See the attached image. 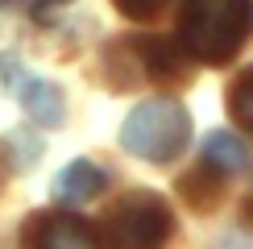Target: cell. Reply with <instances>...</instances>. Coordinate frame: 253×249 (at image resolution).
<instances>
[{
  "mask_svg": "<svg viewBox=\"0 0 253 249\" xmlns=\"http://www.w3.org/2000/svg\"><path fill=\"white\" fill-rule=\"evenodd\" d=\"M253 25V0H183L178 13V50L220 67L233 62Z\"/></svg>",
  "mask_w": 253,
  "mask_h": 249,
  "instance_id": "6da1fadb",
  "label": "cell"
},
{
  "mask_svg": "<svg viewBox=\"0 0 253 249\" xmlns=\"http://www.w3.org/2000/svg\"><path fill=\"white\" fill-rule=\"evenodd\" d=\"M191 141V117L170 96L141 100L121 124V145L141 162H174Z\"/></svg>",
  "mask_w": 253,
  "mask_h": 249,
  "instance_id": "7a4b0ae2",
  "label": "cell"
},
{
  "mask_svg": "<svg viewBox=\"0 0 253 249\" xmlns=\"http://www.w3.org/2000/svg\"><path fill=\"white\" fill-rule=\"evenodd\" d=\"M96 237L104 249H166L174 237V212L154 191H129L104 212Z\"/></svg>",
  "mask_w": 253,
  "mask_h": 249,
  "instance_id": "3957f363",
  "label": "cell"
},
{
  "mask_svg": "<svg viewBox=\"0 0 253 249\" xmlns=\"http://www.w3.org/2000/svg\"><path fill=\"white\" fill-rule=\"evenodd\" d=\"M0 79H4V87L21 100V108L29 112L34 124H46V129L62 124V117H67V100H62V91L50 79L25 71V62L13 58V54H0Z\"/></svg>",
  "mask_w": 253,
  "mask_h": 249,
  "instance_id": "277c9868",
  "label": "cell"
},
{
  "mask_svg": "<svg viewBox=\"0 0 253 249\" xmlns=\"http://www.w3.org/2000/svg\"><path fill=\"white\" fill-rule=\"evenodd\" d=\"M29 249H104V245H100L96 228H91L87 220L58 212V216H46V220L38 224Z\"/></svg>",
  "mask_w": 253,
  "mask_h": 249,
  "instance_id": "5b68a950",
  "label": "cell"
},
{
  "mask_svg": "<svg viewBox=\"0 0 253 249\" xmlns=\"http://www.w3.org/2000/svg\"><path fill=\"white\" fill-rule=\"evenodd\" d=\"M104 183H108V174H104L91 158H75V162H67V166L58 170V179H54V200H62V204L96 200V195L104 191Z\"/></svg>",
  "mask_w": 253,
  "mask_h": 249,
  "instance_id": "8992f818",
  "label": "cell"
},
{
  "mask_svg": "<svg viewBox=\"0 0 253 249\" xmlns=\"http://www.w3.org/2000/svg\"><path fill=\"white\" fill-rule=\"evenodd\" d=\"M204 166L216 174H241V170H249V145L237 137V133H228V129H216V133H208V141H204Z\"/></svg>",
  "mask_w": 253,
  "mask_h": 249,
  "instance_id": "52a82bcc",
  "label": "cell"
},
{
  "mask_svg": "<svg viewBox=\"0 0 253 249\" xmlns=\"http://www.w3.org/2000/svg\"><path fill=\"white\" fill-rule=\"evenodd\" d=\"M228 112H233V121L241 124V129L253 133V67L241 71L237 83L228 87Z\"/></svg>",
  "mask_w": 253,
  "mask_h": 249,
  "instance_id": "ba28073f",
  "label": "cell"
},
{
  "mask_svg": "<svg viewBox=\"0 0 253 249\" xmlns=\"http://www.w3.org/2000/svg\"><path fill=\"white\" fill-rule=\"evenodd\" d=\"M112 4H117L129 21H154L166 4H170V0H112Z\"/></svg>",
  "mask_w": 253,
  "mask_h": 249,
  "instance_id": "9c48e42d",
  "label": "cell"
},
{
  "mask_svg": "<svg viewBox=\"0 0 253 249\" xmlns=\"http://www.w3.org/2000/svg\"><path fill=\"white\" fill-rule=\"evenodd\" d=\"M245 224H253V191H249V200H245Z\"/></svg>",
  "mask_w": 253,
  "mask_h": 249,
  "instance_id": "30bf717a",
  "label": "cell"
}]
</instances>
